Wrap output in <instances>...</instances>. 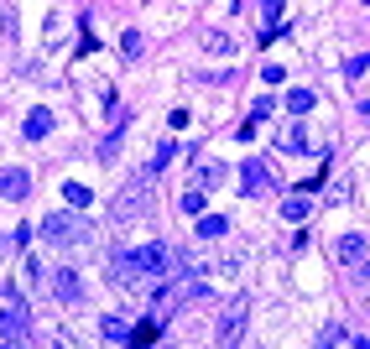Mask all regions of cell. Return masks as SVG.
<instances>
[{"label": "cell", "instance_id": "cell-1", "mask_svg": "<svg viewBox=\"0 0 370 349\" xmlns=\"http://www.w3.org/2000/svg\"><path fill=\"white\" fill-rule=\"evenodd\" d=\"M42 240H47L52 250H78V245L94 240V230H89L73 209H58V214H47V219H42Z\"/></svg>", "mask_w": 370, "mask_h": 349}, {"label": "cell", "instance_id": "cell-2", "mask_svg": "<svg viewBox=\"0 0 370 349\" xmlns=\"http://www.w3.org/2000/svg\"><path fill=\"white\" fill-rule=\"evenodd\" d=\"M130 266H136L147 281H162L167 271H178V250H167V245H156V240H141L136 250H130Z\"/></svg>", "mask_w": 370, "mask_h": 349}, {"label": "cell", "instance_id": "cell-3", "mask_svg": "<svg viewBox=\"0 0 370 349\" xmlns=\"http://www.w3.org/2000/svg\"><path fill=\"white\" fill-rule=\"evenodd\" d=\"M147 198H152V183H147V178H136V183H130V188H125L121 198H115L110 219H121V224H130V219H136V214H147Z\"/></svg>", "mask_w": 370, "mask_h": 349}, {"label": "cell", "instance_id": "cell-4", "mask_svg": "<svg viewBox=\"0 0 370 349\" xmlns=\"http://www.w3.org/2000/svg\"><path fill=\"white\" fill-rule=\"evenodd\" d=\"M245 313H250V302H245V298H235V302H230V313L219 318V349H235V344H240Z\"/></svg>", "mask_w": 370, "mask_h": 349}, {"label": "cell", "instance_id": "cell-5", "mask_svg": "<svg viewBox=\"0 0 370 349\" xmlns=\"http://www.w3.org/2000/svg\"><path fill=\"white\" fill-rule=\"evenodd\" d=\"M0 333H6V339H26V307L21 302L0 307Z\"/></svg>", "mask_w": 370, "mask_h": 349}, {"label": "cell", "instance_id": "cell-6", "mask_svg": "<svg viewBox=\"0 0 370 349\" xmlns=\"http://www.w3.org/2000/svg\"><path fill=\"white\" fill-rule=\"evenodd\" d=\"M32 193V178H26L21 167H6L0 172V198H26Z\"/></svg>", "mask_w": 370, "mask_h": 349}, {"label": "cell", "instance_id": "cell-7", "mask_svg": "<svg viewBox=\"0 0 370 349\" xmlns=\"http://www.w3.org/2000/svg\"><path fill=\"white\" fill-rule=\"evenodd\" d=\"M52 292H58L63 302H78V298H84V287H78V271H68V266H63V271L52 276Z\"/></svg>", "mask_w": 370, "mask_h": 349}, {"label": "cell", "instance_id": "cell-8", "mask_svg": "<svg viewBox=\"0 0 370 349\" xmlns=\"http://www.w3.org/2000/svg\"><path fill=\"white\" fill-rule=\"evenodd\" d=\"M334 256H339V261H360V256H365V235H354V230H350V235H339Z\"/></svg>", "mask_w": 370, "mask_h": 349}, {"label": "cell", "instance_id": "cell-9", "mask_svg": "<svg viewBox=\"0 0 370 349\" xmlns=\"http://www.w3.org/2000/svg\"><path fill=\"white\" fill-rule=\"evenodd\" d=\"M63 198H68V209H73V214H84L89 204H94V193H89L84 183H63Z\"/></svg>", "mask_w": 370, "mask_h": 349}, {"label": "cell", "instance_id": "cell-10", "mask_svg": "<svg viewBox=\"0 0 370 349\" xmlns=\"http://www.w3.org/2000/svg\"><path fill=\"white\" fill-rule=\"evenodd\" d=\"M21 130H26V136H32V141H42L47 130H52V115H47V110H32V115L21 120Z\"/></svg>", "mask_w": 370, "mask_h": 349}, {"label": "cell", "instance_id": "cell-11", "mask_svg": "<svg viewBox=\"0 0 370 349\" xmlns=\"http://www.w3.org/2000/svg\"><path fill=\"white\" fill-rule=\"evenodd\" d=\"M219 235H230L224 214H204V219H198V240H219Z\"/></svg>", "mask_w": 370, "mask_h": 349}, {"label": "cell", "instance_id": "cell-12", "mask_svg": "<svg viewBox=\"0 0 370 349\" xmlns=\"http://www.w3.org/2000/svg\"><path fill=\"white\" fill-rule=\"evenodd\" d=\"M261 188H271V178H266V167L250 157V162H245V193H261Z\"/></svg>", "mask_w": 370, "mask_h": 349}, {"label": "cell", "instance_id": "cell-13", "mask_svg": "<svg viewBox=\"0 0 370 349\" xmlns=\"http://www.w3.org/2000/svg\"><path fill=\"white\" fill-rule=\"evenodd\" d=\"M204 47H209V52H224V58H235V37H230V32H204Z\"/></svg>", "mask_w": 370, "mask_h": 349}, {"label": "cell", "instance_id": "cell-14", "mask_svg": "<svg viewBox=\"0 0 370 349\" xmlns=\"http://www.w3.org/2000/svg\"><path fill=\"white\" fill-rule=\"evenodd\" d=\"M178 209H183V214H193V219H204V188H188V193L178 198Z\"/></svg>", "mask_w": 370, "mask_h": 349}, {"label": "cell", "instance_id": "cell-15", "mask_svg": "<svg viewBox=\"0 0 370 349\" xmlns=\"http://www.w3.org/2000/svg\"><path fill=\"white\" fill-rule=\"evenodd\" d=\"M193 172H198V183H224V167L214 162V157H198V167H193Z\"/></svg>", "mask_w": 370, "mask_h": 349}, {"label": "cell", "instance_id": "cell-16", "mask_svg": "<svg viewBox=\"0 0 370 349\" xmlns=\"http://www.w3.org/2000/svg\"><path fill=\"white\" fill-rule=\"evenodd\" d=\"M156 333H162V324H156V318H147V324L130 333V344H136V349H147V344H156Z\"/></svg>", "mask_w": 370, "mask_h": 349}, {"label": "cell", "instance_id": "cell-17", "mask_svg": "<svg viewBox=\"0 0 370 349\" xmlns=\"http://www.w3.org/2000/svg\"><path fill=\"white\" fill-rule=\"evenodd\" d=\"M282 37V6H266V26H261V42Z\"/></svg>", "mask_w": 370, "mask_h": 349}, {"label": "cell", "instance_id": "cell-18", "mask_svg": "<svg viewBox=\"0 0 370 349\" xmlns=\"http://www.w3.org/2000/svg\"><path fill=\"white\" fill-rule=\"evenodd\" d=\"M287 110H292V115H308L313 110V89H292V94H287Z\"/></svg>", "mask_w": 370, "mask_h": 349}, {"label": "cell", "instance_id": "cell-19", "mask_svg": "<svg viewBox=\"0 0 370 349\" xmlns=\"http://www.w3.org/2000/svg\"><path fill=\"white\" fill-rule=\"evenodd\" d=\"M282 214H287V219H308V193H297V198H287V204H282Z\"/></svg>", "mask_w": 370, "mask_h": 349}, {"label": "cell", "instance_id": "cell-20", "mask_svg": "<svg viewBox=\"0 0 370 349\" xmlns=\"http://www.w3.org/2000/svg\"><path fill=\"white\" fill-rule=\"evenodd\" d=\"M52 349H89V344L78 339L73 329H58V333H52Z\"/></svg>", "mask_w": 370, "mask_h": 349}, {"label": "cell", "instance_id": "cell-21", "mask_svg": "<svg viewBox=\"0 0 370 349\" xmlns=\"http://www.w3.org/2000/svg\"><path fill=\"white\" fill-rule=\"evenodd\" d=\"M104 339H130V324L125 318H104Z\"/></svg>", "mask_w": 370, "mask_h": 349}, {"label": "cell", "instance_id": "cell-22", "mask_svg": "<svg viewBox=\"0 0 370 349\" xmlns=\"http://www.w3.org/2000/svg\"><path fill=\"white\" fill-rule=\"evenodd\" d=\"M167 162H173V141H162V146H156V157H152V172H156V167H167Z\"/></svg>", "mask_w": 370, "mask_h": 349}, {"label": "cell", "instance_id": "cell-23", "mask_svg": "<svg viewBox=\"0 0 370 349\" xmlns=\"http://www.w3.org/2000/svg\"><path fill=\"white\" fill-rule=\"evenodd\" d=\"M339 339H345V333H339V329H323V339H319V349H339Z\"/></svg>", "mask_w": 370, "mask_h": 349}, {"label": "cell", "instance_id": "cell-24", "mask_svg": "<svg viewBox=\"0 0 370 349\" xmlns=\"http://www.w3.org/2000/svg\"><path fill=\"white\" fill-rule=\"evenodd\" d=\"M365 68H370V52H360V58H350V78H354V73H365Z\"/></svg>", "mask_w": 370, "mask_h": 349}, {"label": "cell", "instance_id": "cell-25", "mask_svg": "<svg viewBox=\"0 0 370 349\" xmlns=\"http://www.w3.org/2000/svg\"><path fill=\"white\" fill-rule=\"evenodd\" d=\"M350 349H370V344H365V339H350Z\"/></svg>", "mask_w": 370, "mask_h": 349}, {"label": "cell", "instance_id": "cell-26", "mask_svg": "<svg viewBox=\"0 0 370 349\" xmlns=\"http://www.w3.org/2000/svg\"><path fill=\"white\" fill-rule=\"evenodd\" d=\"M360 276H365V281H370V261H365V271H360Z\"/></svg>", "mask_w": 370, "mask_h": 349}, {"label": "cell", "instance_id": "cell-27", "mask_svg": "<svg viewBox=\"0 0 370 349\" xmlns=\"http://www.w3.org/2000/svg\"><path fill=\"white\" fill-rule=\"evenodd\" d=\"M0 250H6V235H0Z\"/></svg>", "mask_w": 370, "mask_h": 349}]
</instances>
